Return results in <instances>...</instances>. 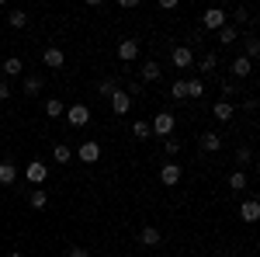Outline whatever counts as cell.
I'll use <instances>...</instances> for the list:
<instances>
[{"label": "cell", "mask_w": 260, "mask_h": 257, "mask_svg": "<svg viewBox=\"0 0 260 257\" xmlns=\"http://www.w3.org/2000/svg\"><path fill=\"white\" fill-rule=\"evenodd\" d=\"M149 129H153V136L170 139V132H174V115H170V111H156L153 122H149Z\"/></svg>", "instance_id": "6da1fadb"}, {"label": "cell", "mask_w": 260, "mask_h": 257, "mask_svg": "<svg viewBox=\"0 0 260 257\" xmlns=\"http://www.w3.org/2000/svg\"><path fill=\"white\" fill-rule=\"evenodd\" d=\"M62 115H66V122H70L73 129H80V125H87V122H90V108H87V104H70Z\"/></svg>", "instance_id": "7a4b0ae2"}, {"label": "cell", "mask_w": 260, "mask_h": 257, "mask_svg": "<svg viewBox=\"0 0 260 257\" xmlns=\"http://www.w3.org/2000/svg\"><path fill=\"white\" fill-rule=\"evenodd\" d=\"M111 111H115V115H128V111H132V94L118 87V91L111 94Z\"/></svg>", "instance_id": "3957f363"}, {"label": "cell", "mask_w": 260, "mask_h": 257, "mask_svg": "<svg viewBox=\"0 0 260 257\" xmlns=\"http://www.w3.org/2000/svg\"><path fill=\"white\" fill-rule=\"evenodd\" d=\"M77 157H80L83 163H98V160H101V142H98V139H87V142H80Z\"/></svg>", "instance_id": "277c9868"}, {"label": "cell", "mask_w": 260, "mask_h": 257, "mask_svg": "<svg viewBox=\"0 0 260 257\" xmlns=\"http://www.w3.org/2000/svg\"><path fill=\"white\" fill-rule=\"evenodd\" d=\"M24 178L31 181V184H45V178H49V167H45L42 160H31V163L24 167Z\"/></svg>", "instance_id": "5b68a950"}, {"label": "cell", "mask_w": 260, "mask_h": 257, "mask_svg": "<svg viewBox=\"0 0 260 257\" xmlns=\"http://www.w3.org/2000/svg\"><path fill=\"white\" fill-rule=\"evenodd\" d=\"M201 24H205L208 32H219L222 24H225V11H219V7H212V11H205V14H201Z\"/></svg>", "instance_id": "8992f818"}, {"label": "cell", "mask_w": 260, "mask_h": 257, "mask_svg": "<svg viewBox=\"0 0 260 257\" xmlns=\"http://www.w3.org/2000/svg\"><path fill=\"white\" fill-rule=\"evenodd\" d=\"M240 219H243V222H257V219H260V202H257V198L240 202Z\"/></svg>", "instance_id": "52a82bcc"}, {"label": "cell", "mask_w": 260, "mask_h": 257, "mask_svg": "<svg viewBox=\"0 0 260 257\" xmlns=\"http://www.w3.org/2000/svg\"><path fill=\"white\" fill-rule=\"evenodd\" d=\"M136 56H139V42H136V39H121L118 42V60L132 63Z\"/></svg>", "instance_id": "ba28073f"}, {"label": "cell", "mask_w": 260, "mask_h": 257, "mask_svg": "<svg viewBox=\"0 0 260 257\" xmlns=\"http://www.w3.org/2000/svg\"><path fill=\"white\" fill-rule=\"evenodd\" d=\"M42 63H45V66H52V70H59L62 63H66V52H62V49H56V45H49V49L42 52Z\"/></svg>", "instance_id": "9c48e42d"}, {"label": "cell", "mask_w": 260, "mask_h": 257, "mask_svg": "<svg viewBox=\"0 0 260 257\" xmlns=\"http://www.w3.org/2000/svg\"><path fill=\"white\" fill-rule=\"evenodd\" d=\"M170 63H174V66H180V70H187V66L194 63V52H191L187 45H177V49H174V56H170Z\"/></svg>", "instance_id": "30bf717a"}, {"label": "cell", "mask_w": 260, "mask_h": 257, "mask_svg": "<svg viewBox=\"0 0 260 257\" xmlns=\"http://www.w3.org/2000/svg\"><path fill=\"white\" fill-rule=\"evenodd\" d=\"M160 181L167 184V188H174V184L180 181V167H177V163H170V160H167V163L160 167Z\"/></svg>", "instance_id": "8fae6325"}, {"label": "cell", "mask_w": 260, "mask_h": 257, "mask_svg": "<svg viewBox=\"0 0 260 257\" xmlns=\"http://www.w3.org/2000/svg\"><path fill=\"white\" fill-rule=\"evenodd\" d=\"M160 73H163V66L156 60H146L142 63V70H139V77L146 80V83H153V80H160Z\"/></svg>", "instance_id": "7c38bea8"}, {"label": "cell", "mask_w": 260, "mask_h": 257, "mask_svg": "<svg viewBox=\"0 0 260 257\" xmlns=\"http://www.w3.org/2000/svg\"><path fill=\"white\" fill-rule=\"evenodd\" d=\"M18 181V167L11 160H0V184H14Z\"/></svg>", "instance_id": "4fadbf2b"}, {"label": "cell", "mask_w": 260, "mask_h": 257, "mask_svg": "<svg viewBox=\"0 0 260 257\" xmlns=\"http://www.w3.org/2000/svg\"><path fill=\"white\" fill-rule=\"evenodd\" d=\"M250 70H253V60H246V56H236L233 60V77H250Z\"/></svg>", "instance_id": "5bb4252c"}, {"label": "cell", "mask_w": 260, "mask_h": 257, "mask_svg": "<svg viewBox=\"0 0 260 257\" xmlns=\"http://www.w3.org/2000/svg\"><path fill=\"white\" fill-rule=\"evenodd\" d=\"M233 111H236V108H233L229 101H215V104H212V115H215L219 122H229V119H233Z\"/></svg>", "instance_id": "9a60e30c"}, {"label": "cell", "mask_w": 260, "mask_h": 257, "mask_svg": "<svg viewBox=\"0 0 260 257\" xmlns=\"http://www.w3.org/2000/svg\"><path fill=\"white\" fill-rule=\"evenodd\" d=\"M201 150H205V153L222 150V136H219V132H205V136H201Z\"/></svg>", "instance_id": "2e32d148"}, {"label": "cell", "mask_w": 260, "mask_h": 257, "mask_svg": "<svg viewBox=\"0 0 260 257\" xmlns=\"http://www.w3.org/2000/svg\"><path fill=\"white\" fill-rule=\"evenodd\" d=\"M4 73H7V77H21V73H24L21 56H7V60H4Z\"/></svg>", "instance_id": "e0dca14e"}, {"label": "cell", "mask_w": 260, "mask_h": 257, "mask_svg": "<svg viewBox=\"0 0 260 257\" xmlns=\"http://www.w3.org/2000/svg\"><path fill=\"white\" fill-rule=\"evenodd\" d=\"M28 205H31V209H45V205H49V195H45V188H35V191H28Z\"/></svg>", "instance_id": "ac0fdd59"}, {"label": "cell", "mask_w": 260, "mask_h": 257, "mask_svg": "<svg viewBox=\"0 0 260 257\" xmlns=\"http://www.w3.org/2000/svg\"><path fill=\"white\" fill-rule=\"evenodd\" d=\"M139 240L146 243V247H156V243H160V230H156V226H142Z\"/></svg>", "instance_id": "d6986e66"}, {"label": "cell", "mask_w": 260, "mask_h": 257, "mask_svg": "<svg viewBox=\"0 0 260 257\" xmlns=\"http://www.w3.org/2000/svg\"><path fill=\"white\" fill-rule=\"evenodd\" d=\"M236 39H240V28H233V24H222L219 28V42L222 45H233Z\"/></svg>", "instance_id": "ffe728a7"}, {"label": "cell", "mask_w": 260, "mask_h": 257, "mask_svg": "<svg viewBox=\"0 0 260 257\" xmlns=\"http://www.w3.org/2000/svg\"><path fill=\"white\" fill-rule=\"evenodd\" d=\"M243 56H246V60H253V56H260V39L253 35V32L246 35V45H243Z\"/></svg>", "instance_id": "44dd1931"}, {"label": "cell", "mask_w": 260, "mask_h": 257, "mask_svg": "<svg viewBox=\"0 0 260 257\" xmlns=\"http://www.w3.org/2000/svg\"><path fill=\"white\" fill-rule=\"evenodd\" d=\"M52 160H56V163H70V160H73V150H70L66 142H56V150H52Z\"/></svg>", "instance_id": "7402d4cb"}, {"label": "cell", "mask_w": 260, "mask_h": 257, "mask_svg": "<svg viewBox=\"0 0 260 257\" xmlns=\"http://www.w3.org/2000/svg\"><path fill=\"white\" fill-rule=\"evenodd\" d=\"M62 111H66V108H62L59 98H49V101H45V119H59Z\"/></svg>", "instance_id": "603a6c76"}, {"label": "cell", "mask_w": 260, "mask_h": 257, "mask_svg": "<svg viewBox=\"0 0 260 257\" xmlns=\"http://www.w3.org/2000/svg\"><path fill=\"white\" fill-rule=\"evenodd\" d=\"M215 66H219V56H215V52H208V56H201V60H198L201 73H215Z\"/></svg>", "instance_id": "cb8c5ba5"}, {"label": "cell", "mask_w": 260, "mask_h": 257, "mask_svg": "<svg viewBox=\"0 0 260 257\" xmlns=\"http://www.w3.org/2000/svg\"><path fill=\"white\" fill-rule=\"evenodd\" d=\"M39 91H42V77H39V73H31V77H24V94H28V98H35Z\"/></svg>", "instance_id": "d4e9b609"}, {"label": "cell", "mask_w": 260, "mask_h": 257, "mask_svg": "<svg viewBox=\"0 0 260 257\" xmlns=\"http://www.w3.org/2000/svg\"><path fill=\"white\" fill-rule=\"evenodd\" d=\"M132 136H136V139H149V136H153V129H149V122H132Z\"/></svg>", "instance_id": "484cf974"}, {"label": "cell", "mask_w": 260, "mask_h": 257, "mask_svg": "<svg viewBox=\"0 0 260 257\" xmlns=\"http://www.w3.org/2000/svg\"><path fill=\"white\" fill-rule=\"evenodd\" d=\"M229 188H233V191H243V188H246V170H233V174H229Z\"/></svg>", "instance_id": "4316f807"}, {"label": "cell", "mask_w": 260, "mask_h": 257, "mask_svg": "<svg viewBox=\"0 0 260 257\" xmlns=\"http://www.w3.org/2000/svg\"><path fill=\"white\" fill-rule=\"evenodd\" d=\"M115 91H118V83H115V77H108V80H101V83H98V94H101V98H111Z\"/></svg>", "instance_id": "83f0119b"}, {"label": "cell", "mask_w": 260, "mask_h": 257, "mask_svg": "<svg viewBox=\"0 0 260 257\" xmlns=\"http://www.w3.org/2000/svg\"><path fill=\"white\" fill-rule=\"evenodd\" d=\"M170 98H174V101L187 98V83H184V80H174V83H170Z\"/></svg>", "instance_id": "f1b7e54d"}, {"label": "cell", "mask_w": 260, "mask_h": 257, "mask_svg": "<svg viewBox=\"0 0 260 257\" xmlns=\"http://www.w3.org/2000/svg\"><path fill=\"white\" fill-rule=\"evenodd\" d=\"M7 24H11V28H24V24H28V14H24V11H11V14H7Z\"/></svg>", "instance_id": "f546056e"}, {"label": "cell", "mask_w": 260, "mask_h": 257, "mask_svg": "<svg viewBox=\"0 0 260 257\" xmlns=\"http://www.w3.org/2000/svg\"><path fill=\"white\" fill-rule=\"evenodd\" d=\"M184 83H187V98H201L205 94V83L201 80H184Z\"/></svg>", "instance_id": "4dcf8cb0"}, {"label": "cell", "mask_w": 260, "mask_h": 257, "mask_svg": "<svg viewBox=\"0 0 260 257\" xmlns=\"http://www.w3.org/2000/svg\"><path fill=\"white\" fill-rule=\"evenodd\" d=\"M250 160H253V150L250 146H240L236 150V163H250Z\"/></svg>", "instance_id": "1f68e13d"}, {"label": "cell", "mask_w": 260, "mask_h": 257, "mask_svg": "<svg viewBox=\"0 0 260 257\" xmlns=\"http://www.w3.org/2000/svg\"><path fill=\"white\" fill-rule=\"evenodd\" d=\"M163 150H167L170 157H174V153H180V139H167V142H163Z\"/></svg>", "instance_id": "d6a6232c"}, {"label": "cell", "mask_w": 260, "mask_h": 257, "mask_svg": "<svg viewBox=\"0 0 260 257\" xmlns=\"http://www.w3.org/2000/svg\"><path fill=\"white\" fill-rule=\"evenodd\" d=\"M222 94H225V101H229L233 94H236V83H222Z\"/></svg>", "instance_id": "836d02e7"}, {"label": "cell", "mask_w": 260, "mask_h": 257, "mask_svg": "<svg viewBox=\"0 0 260 257\" xmlns=\"http://www.w3.org/2000/svg\"><path fill=\"white\" fill-rule=\"evenodd\" d=\"M66 257H90V250H83V247H73V250H70Z\"/></svg>", "instance_id": "e575fe53"}, {"label": "cell", "mask_w": 260, "mask_h": 257, "mask_svg": "<svg viewBox=\"0 0 260 257\" xmlns=\"http://www.w3.org/2000/svg\"><path fill=\"white\" fill-rule=\"evenodd\" d=\"M11 98V83H0V101H7Z\"/></svg>", "instance_id": "d590c367"}, {"label": "cell", "mask_w": 260, "mask_h": 257, "mask_svg": "<svg viewBox=\"0 0 260 257\" xmlns=\"http://www.w3.org/2000/svg\"><path fill=\"white\" fill-rule=\"evenodd\" d=\"M7 257H24V254H21V250H14V254H7Z\"/></svg>", "instance_id": "8d00e7d4"}]
</instances>
